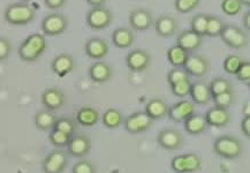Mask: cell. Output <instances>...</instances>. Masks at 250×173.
<instances>
[{
	"instance_id": "cell-1",
	"label": "cell",
	"mask_w": 250,
	"mask_h": 173,
	"mask_svg": "<svg viewBox=\"0 0 250 173\" xmlns=\"http://www.w3.org/2000/svg\"><path fill=\"white\" fill-rule=\"evenodd\" d=\"M47 46L46 38L42 34H33L22 42L19 47V56L23 62L33 63L40 59Z\"/></svg>"
},
{
	"instance_id": "cell-2",
	"label": "cell",
	"mask_w": 250,
	"mask_h": 173,
	"mask_svg": "<svg viewBox=\"0 0 250 173\" xmlns=\"http://www.w3.org/2000/svg\"><path fill=\"white\" fill-rule=\"evenodd\" d=\"M4 17L6 22L14 25H25L31 23L36 17V11L28 4H15L8 5L5 9Z\"/></svg>"
},
{
	"instance_id": "cell-3",
	"label": "cell",
	"mask_w": 250,
	"mask_h": 173,
	"mask_svg": "<svg viewBox=\"0 0 250 173\" xmlns=\"http://www.w3.org/2000/svg\"><path fill=\"white\" fill-rule=\"evenodd\" d=\"M213 150L218 156L226 159H235L241 155L243 146L238 137L222 135L217 137L213 143Z\"/></svg>"
},
{
	"instance_id": "cell-4",
	"label": "cell",
	"mask_w": 250,
	"mask_h": 173,
	"mask_svg": "<svg viewBox=\"0 0 250 173\" xmlns=\"http://www.w3.org/2000/svg\"><path fill=\"white\" fill-rule=\"evenodd\" d=\"M226 45L235 50H241L249 44V37L243 29L233 24L224 25L222 33L219 35Z\"/></svg>"
},
{
	"instance_id": "cell-5",
	"label": "cell",
	"mask_w": 250,
	"mask_h": 173,
	"mask_svg": "<svg viewBox=\"0 0 250 173\" xmlns=\"http://www.w3.org/2000/svg\"><path fill=\"white\" fill-rule=\"evenodd\" d=\"M124 125L128 133L136 135V134L148 132L150 128L153 126V120L146 112L139 111L127 117Z\"/></svg>"
},
{
	"instance_id": "cell-6",
	"label": "cell",
	"mask_w": 250,
	"mask_h": 173,
	"mask_svg": "<svg viewBox=\"0 0 250 173\" xmlns=\"http://www.w3.org/2000/svg\"><path fill=\"white\" fill-rule=\"evenodd\" d=\"M68 27V21L65 15L59 13H52L44 18L42 21V30L47 36H59L66 31Z\"/></svg>"
},
{
	"instance_id": "cell-7",
	"label": "cell",
	"mask_w": 250,
	"mask_h": 173,
	"mask_svg": "<svg viewBox=\"0 0 250 173\" xmlns=\"http://www.w3.org/2000/svg\"><path fill=\"white\" fill-rule=\"evenodd\" d=\"M113 21V14L110 9L102 7H94L90 9L86 15V23L91 29L95 30H103L106 29Z\"/></svg>"
},
{
	"instance_id": "cell-8",
	"label": "cell",
	"mask_w": 250,
	"mask_h": 173,
	"mask_svg": "<svg viewBox=\"0 0 250 173\" xmlns=\"http://www.w3.org/2000/svg\"><path fill=\"white\" fill-rule=\"evenodd\" d=\"M68 164V157L62 150L57 149L51 151L44 158L42 169L44 173H62Z\"/></svg>"
},
{
	"instance_id": "cell-9",
	"label": "cell",
	"mask_w": 250,
	"mask_h": 173,
	"mask_svg": "<svg viewBox=\"0 0 250 173\" xmlns=\"http://www.w3.org/2000/svg\"><path fill=\"white\" fill-rule=\"evenodd\" d=\"M184 135L180 130H174V128H166V130H160L158 136H157V142L162 148L165 150H179L184 146Z\"/></svg>"
},
{
	"instance_id": "cell-10",
	"label": "cell",
	"mask_w": 250,
	"mask_h": 173,
	"mask_svg": "<svg viewBox=\"0 0 250 173\" xmlns=\"http://www.w3.org/2000/svg\"><path fill=\"white\" fill-rule=\"evenodd\" d=\"M150 63H151V56L148 51L142 49L131 51L126 58L127 67L131 72H144L148 69Z\"/></svg>"
},
{
	"instance_id": "cell-11",
	"label": "cell",
	"mask_w": 250,
	"mask_h": 173,
	"mask_svg": "<svg viewBox=\"0 0 250 173\" xmlns=\"http://www.w3.org/2000/svg\"><path fill=\"white\" fill-rule=\"evenodd\" d=\"M91 150V139L84 134L73 135L67 144V151L70 156L82 158L88 155Z\"/></svg>"
},
{
	"instance_id": "cell-12",
	"label": "cell",
	"mask_w": 250,
	"mask_h": 173,
	"mask_svg": "<svg viewBox=\"0 0 250 173\" xmlns=\"http://www.w3.org/2000/svg\"><path fill=\"white\" fill-rule=\"evenodd\" d=\"M42 104L45 107L47 110L53 111V110H59L62 108L66 103V96L62 89L56 88H47L46 90H44L41 97Z\"/></svg>"
},
{
	"instance_id": "cell-13",
	"label": "cell",
	"mask_w": 250,
	"mask_h": 173,
	"mask_svg": "<svg viewBox=\"0 0 250 173\" xmlns=\"http://www.w3.org/2000/svg\"><path fill=\"white\" fill-rule=\"evenodd\" d=\"M210 62L202 56H189L187 63L185 64L184 69L189 76L203 78L210 72Z\"/></svg>"
},
{
	"instance_id": "cell-14",
	"label": "cell",
	"mask_w": 250,
	"mask_h": 173,
	"mask_svg": "<svg viewBox=\"0 0 250 173\" xmlns=\"http://www.w3.org/2000/svg\"><path fill=\"white\" fill-rule=\"evenodd\" d=\"M153 17L148 9L137 8L134 9L129 15L130 27L136 31H146L151 28L153 23Z\"/></svg>"
},
{
	"instance_id": "cell-15",
	"label": "cell",
	"mask_w": 250,
	"mask_h": 173,
	"mask_svg": "<svg viewBox=\"0 0 250 173\" xmlns=\"http://www.w3.org/2000/svg\"><path fill=\"white\" fill-rule=\"evenodd\" d=\"M194 113L195 105L193 102L189 101L178 102V103L173 104L171 108H168L167 110L168 118L175 123H184L186 119H188Z\"/></svg>"
},
{
	"instance_id": "cell-16",
	"label": "cell",
	"mask_w": 250,
	"mask_h": 173,
	"mask_svg": "<svg viewBox=\"0 0 250 173\" xmlns=\"http://www.w3.org/2000/svg\"><path fill=\"white\" fill-rule=\"evenodd\" d=\"M51 68H52L54 74L59 76V78H65L75 68L74 58L67 53L59 54L52 60Z\"/></svg>"
},
{
	"instance_id": "cell-17",
	"label": "cell",
	"mask_w": 250,
	"mask_h": 173,
	"mask_svg": "<svg viewBox=\"0 0 250 173\" xmlns=\"http://www.w3.org/2000/svg\"><path fill=\"white\" fill-rule=\"evenodd\" d=\"M84 50L86 56L98 62L99 59H103V58L107 56L108 51H110V46H108L107 42L103 40V38L94 37L86 42Z\"/></svg>"
},
{
	"instance_id": "cell-18",
	"label": "cell",
	"mask_w": 250,
	"mask_h": 173,
	"mask_svg": "<svg viewBox=\"0 0 250 173\" xmlns=\"http://www.w3.org/2000/svg\"><path fill=\"white\" fill-rule=\"evenodd\" d=\"M208 126L212 127H225L229 124L230 114L227 108H223L214 105L210 110H208L204 115Z\"/></svg>"
},
{
	"instance_id": "cell-19",
	"label": "cell",
	"mask_w": 250,
	"mask_h": 173,
	"mask_svg": "<svg viewBox=\"0 0 250 173\" xmlns=\"http://www.w3.org/2000/svg\"><path fill=\"white\" fill-rule=\"evenodd\" d=\"M178 29V21L172 15H162L155 22V30L160 37H171Z\"/></svg>"
},
{
	"instance_id": "cell-20",
	"label": "cell",
	"mask_w": 250,
	"mask_h": 173,
	"mask_svg": "<svg viewBox=\"0 0 250 173\" xmlns=\"http://www.w3.org/2000/svg\"><path fill=\"white\" fill-rule=\"evenodd\" d=\"M202 43H203V41H202V37L200 35L195 34L191 30L182 31L178 36V40H176V45L182 47L188 53L200 49Z\"/></svg>"
},
{
	"instance_id": "cell-21",
	"label": "cell",
	"mask_w": 250,
	"mask_h": 173,
	"mask_svg": "<svg viewBox=\"0 0 250 173\" xmlns=\"http://www.w3.org/2000/svg\"><path fill=\"white\" fill-rule=\"evenodd\" d=\"M189 96H190L191 99L195 104L198 105H205L212 99V96H211L209 85L204 82H195L191 85L190 92H189Z\"/></svg>"
},
{
	"instance_id": "cell-22",
	"label": "cell",
	"mask_w": 250,
	"mask_h": 173,
	"mask_svg": "<svg viewBox=\"0 0 250 173\" xmlns=\"http://www.w3.org/2000/svg\"><path fill=\"white\" fill-rule=\"evenodd\" d=\"M89 76L96 83H105L110 81L112 76V68L104 62H96L89 68Z\"/></svg>"
},
{
	"instance_id": "cell-23",
	"label": "cell",
	"mask_w": 250,
	"mask_h": 173,
	"mask_svg": "<svg viewBox=\"0 0 250 173\" xmlns=\"http://www.w3.org/2000/svg\"><path fill=\"white\" fill-rule=\"evenodd\" d=\"M112 42L119 49H129L135 43V36L129 29L119 28L112 34Z\"/></svg>"
},
{
	"instance_id": "cell-24",
	"label": "cell",
	"mask_w": 250,
	"mask_h": 173,
	"mask_svg": "<svg viewBox=\"0 0 250 173\" xmlns=\"http://www.w3.org/2000/svg\"><path fill=\"white\" fill-rule=\"evenodd\" d=\"M167 104H166L163 99L153 98L146 103L144 112H146L152 120H157L162 119L165 115H167Z\"/></svg>"
},
{
	"instance_id": "cell-25",
	"label": "cell",
	"mask_w": 250,
	"mask_h": 173,
	"mask_svg": "<svg viewBox=\"0 0 250 173\" xmlns=\"http://www.w3.org/2000/svg\"><path fill=\"white\" fill-rule=\"evenodd\" d=\"M58 118L52 111L50 110H41L35 114V126L37 130H43V132H47L51 130L54 127Z\"/></svg>"
},
{
	"instance_id": "cell-26",
	"label": "cell",
	"mask_w": 250,
	"mask_h": 173,
	"mask_svg": "<svg viewBox=\"0 0 250 173\" xmlns=\"http://www.w3.org/2000/svg\"><path fill=\"white\" fill-rule=\"evenodd\" d=\"M76 121L84 127L95 126L99 121V112L91 107H83L76 113Z\"/></svg>"
},
{
	"instance_id": "cell-27",
	"label": "cell",
	"mask_w": 250,
	"mask_h": 173,
	"mask_svg": "<svg viewBox=\"0 0 250 173\" xmlns=\"http://www.w3.org/2000/svg\"><path fill=\"white\" fill-rule=\"evenodd\" d=\"M185 130H187L191 135H198V134H203L208 128V124L204 119V115L193 114L186 119L185 121Z\"/></svg>"
},
{
	"instance_id": "cell-28",
	"label": "cell",
	"mask_w": 250,
	"mask_h": 173,
	"mask_svg": "<svg viewBox=\"0 0 250 173\" xmlns=\"http://www.w3.org/2000/svg\"><path fill=\"white\" fill-rule=\"evenodd\" d=\"M189 53L179 45L169 47L167 51L168 63L171 64L173 67H184L185 64L187 63Z\"/></svg>"
},
{
	"instance_id": "cell-29",
	"label": "cell",
	"mask_w": 250,
	"mask_h": 173,
	"mask_svg": "<svg viewBox=\"0 0 250 173\" xmlns=\"http://www.w3.org/2000/svg\"><path fill=\"white\" fill-rule=\"evenodd\" d=\"M103 124L110 130H115V128L120 127L124 124L123 113L119 110H115V108H108L103 114Z\"/></svg>"
},
{
	"instance_id": "cell-30",
	"label": "cell",
	"mask_w": 250,
	"mask_h": 173,
	"mask_svg": "<svg viewBox=\"0 0 250 173\" xmlns=\"http://www.w3.org/2000/svg\"><path fill=\"white\" fill-rule=\"evenodd\" d=\"M182 157H184L185 173L197 172L202 169V159L196 153L189 152L186 153V155H182Z\"/></svg>"
},
{
	"instance_id": "cell-31",
	"label": "cell",
	"mask_w": 250,
	"mask_h": 173,
	"mask_svg": "<svg viewBox=\"0 0 250 173\" xmlns=\"http://www.w3.org/2000/svg\"><path fill=\"white\" fill-rule=\"evenodd\" d=\"M224 23L222 19L214 17V15H208V24H207V31H205V36L216 37L219 36L222 33Z\"/></svg>"
},
{
	"instance_id": "cell-32",
	"label": "cell",
	"mask_w": 250,
	"mask_h": 173,
	"mask_svg": "<svg viewBox=\"0 0 250 173\" xmlns=\"http://www.w3.org/2000/svg\"><path fill=\"white\" fill-rule=\"evenodd\" d=\"M235 99H236V95H235V91H234L233 89L227 90L225 92H222V94L216 95L212 97L214 105H216V107L223 108H229L230 105L234 104Z\"/></svg>"
},
{
	"instance_id": "cell-33",
	"label": "cell",
	"mask_w": 250,
	"mask_h": 173,
	"mask_svg": "<svg viewBox=\"0 0 250 173\" xmlns=\"http://www.w3.org/2000/svg\"><path fill=\"white\" fill-rule=\"evenodd\" d=\"M207 24H208V15L203 14H196L191 19L190 22V30L194 31L195 34L200 35L201 37L205 36V31H207Z\"/></svg>"
},
{
	"instance_id": "cell-34",
	"label": "cell",
	"mask_w": 250,
	"mask_h": 173,
	"mask_svg": "<svg viewBox=\"0 0 250 173\" xmlns=\"http://www.w3.org/2000/svg\"><path fill=\"white\" fill-rule=\"evenodd\" d=\"M209 88H210L211 96L213 97V96L222 94V92L230 90V89H233V86L229 80H227L225 78H217L211 81V83L209 85Z\"/></svg>"
},
{
	"instance_id": "cell-35",
	"label": "cell",
	"mask_w": 250,
	"mask_h": 173,
	"mask_svg": "<svg viewBox=\"0 0 250 173\" xmlns=\"http://www.w3.org/2000/svg\"><path fill=\"white\" fill-rule=\"evenodd\" d=\"M70 135L68 134L63 133V132H60V130H50V134H49V141L51 142V144L54 147H57V148H62V147H67V144H68L69 140H70Z\"/></svg>"
},
{
	"instance_id": "cell-36",
	"label": "cell",
	"mask_w": 250,
	"mask_h": 173,
	"mask_svg": "<svg viewBox=\"0 0 250 173\" xmlns=\"http://www.w3.org/2000/svg\"><path fill=\"white\" fill-rule=\"evenodd\" d=\"M53 128L73 136L76 132V123L70 118H59V119H57Z\"/></svg>"
},
{
	"instance_id": "cell-37",
	"label": "cell",
	"mask_w": 250,
	"mask_h": 173,
	"mask_svg": "<svg viewBox=\"0 0 250 173\" xmlns=\"http://www.w3.org/2000/svg\"><path fill=\"white\" fill-rule=\"evenodd\" d=\"M243 62H245V60H243L241 57L235 56V54H230V56L226 58L225 62H224V69H225V72L229 73V74L235 75V73L238 72V69L240 68V66L242 65Z\"/></svg>"
},
{
	"instance_id": "cell-38",
	"label": "cell",
	"mask_w": 250,
	"mask_h": 173,
	"mask_svg": "<svg viewBox=\"0 0 250 173\" xmlns=\"http://www.w3.org/2000/svg\"><path fill=\"white\" fill-rule=\"evenodd\" d=\"M193 82L190 81V79H186L184 81H180L175 85L171 86L172 94L176 96V97H186V96H189V92H190V88Z\"/></svg>"
},
{
	"instance_id": "cell-39",
	"label": "cell",
	"mask_w": 250,
	"mask_h": 173,
	"mask_svg": "<svg viewBox=\"0 0 250 173\" xmlns=\"http://www.w3.org/2000/svg\"><path fill=\"white\" fill-rule=\"evenodd\" d=\"M242 4L240 0H223L222 1V9L224 13H226L229 17L238 15L242 11Z\"/></svg>"
},
{
	"instance_id": "cell-40",
	"label": "cell",
	"mask_w": 250,
	"mask_h": 173,
	"mask_svg": "<svg viewBox=\"0 0 250 173\" xmlns=\"http://www.w3.org/2000/svg\"><path fill=\"white\" fill-rule=\"evenodd\" d=\"M200 4L201 0H175L174 6L179 13L186 14V13H189L197 8Z\"/></svg>"
},
{
	"instance_id": "cell-41",
	"label": "cell",
	"mask_w": 250,
	"mask_h": 173,
	"mask_svg": "<svg viewBox=\"0 0 250 173\" xmlns=\"http://www.w3.org/2000/svg\"><path fill=\"white\" fill-rule=\"evenodd\" d=\"M186 79H189L188 73L186 72L184 68H180V67H175L169 70L167 73V82L169 86L175 85V83L184 81Z\"/></svg>"
},
{
	"instance_id": "cell-42",
	"label": "cell",
	"mask_w": 250,
	"mask_h": 173,
	"mask_svg": "<svg viewBox=\"0 0 250 173\" xmlns=\"http://www.w3.org/2000/svg\"><path fill=\"white\" fill-rule=\"evenodd\" d=\"M73 173H97V169H96L95 164L90 161H79L75 163L72 170Z\"/></svg>"
},
{
	"instance_id": "cell-43",
	"label": "cell",
	"mask_w": 250,
	"mask_h": 173,
	"mask_svg": "<svg viewBox=\"0 0 250 173\" xmlns=\"http://www.w3.org/2000/svg\"><path fill=\"white\" fill-rule=\"evenodd\" d=\"M235 75H236V78H238L239 81L245 82L248 85L250 81V63L245 60V62L242 63V65L240 66L238 72L235 73Z\"/></svg>"
},
{
	"instance_id": "cell-44",
	"label": "cell",
	"mask_w": 250,
	"mask_h": 173,
	"mask_svg": "<svg viewBox=\"0 0 250 173\" xmlns=\"http://www.w3.org/2000/svg\"><path fill=\"white\" fill-rule=\"evenodd\" d=\"M12 52V44L7 38L0 37V62L8 59Z\"/></svg>"
},
{
	"instance_id": "cell-45",
	"label": "cell",
	"mask_w": 250,
	"mask_h": 173,
	"mask_svg": "<svg viewBox=\"0 0 250 173\" xmlns=\"http://www.w3.org/2000/svg\"><path fill=\"white\" fill-rule=\"evenodd\" d=\"M171 169L175 173H185V165H184V157L182 155L175 156L171 162Z\"/></svg>"
},
{
	"instance_id": "cell-46",
	"label": "cell",
	"mask_w": 250,
	"mask_h": 173,
	"mask_svg": "<svg viewBox=\"0 0 250 173\" xmlns=\"http://www.w3.org/2000/svg\"><path fill=\"white\" fill-rule=\"evenodd\" d=\"M241 130L247 137H250V115L243 117L241 121Z\"/></svg>"
},
{
	"instance_id": "cell-47",
	"label": "cell",
	"mask_w": 250,
	"mask_h": 173,
	"mask_svg": "<svg viewBox=\"0 0 250 173\" xmlns=\"http://www.w3.org/2000/svg\"><path fill=\"white\" fill-rule=\"evenodd\" d=\"M45 1L46 7H49L51 9H58L62 8L63 5H65L66 0H44Z\"/></svg>"
},
{
	"instance_id": "cell-48",
	"label": "cell",
	"mask_w": 250,
	"mask_h": 173,
	"mask_svg": "<svg viewBox=\"0 0 250 173\" xmlns=\"http://www.w3.org/2000/svg\"><path fill=\"white\" fill-rule=\"evenodd\" d=\"M108 0H86V2H88L89 5L94 6V7H102V6H104Z\"/></svg>"
},
{
	"instance_id": "cell-49",
	"label": "cell",
	"mask_w": 250,
	"mask_h": 173,
	"mask_svg": "<svg viewBox=\"0 0 250 173\" xmlns=\"http://www.w3.org/2000/svg\"><path fill=\"white\" fill-rule=\"evenodd\" d=\"M243 24H245V28L247 31L250 30V12H247L243 17Z\"/></svg>"
},
{
	"instance_id": "cell-50",
	"label": "cell",
	"mask_w": 250,
	"mask_h": 173,
	"mask_svg": "<svg viewBox=\"0 0 250 173\" xmlns=\"http://www.w3.org/2000/svg\"><path fill=\"white\" fill-rule=\"evenodd\" d=\"M243 117H247V115H250V101H247V103L242 108Z\"/></svg>"
},
{
	"instance_id": "cell-51",
	"label": "cell",
	"mask_w": 250,
	"mask_h": 173,
	"mask_svg": "<svg viewBox=\"0 0 250 173\" xmlns=\"http://www.w3.org/2000/svg\"><path fill=\"white\" fill-rule=\"evenodd\" d=\"M242 6H246V7H249L250 6V0H240Z\"/></svg>"
},
{
	"instance_id": "cell-52",
	"label": "cell",
	"mask_w": 250,
	"mask_h": 173,
	"mask_svg": "<svg viewBox=\"0 0 250 173\" xmlns=\"http://www.w3.org/2000/svg\"><path fill=\"white\" fill-rule=\"evenodd\" d=\"M24 1H30V0H24Z\"/></svg>"
}]
</instances>
